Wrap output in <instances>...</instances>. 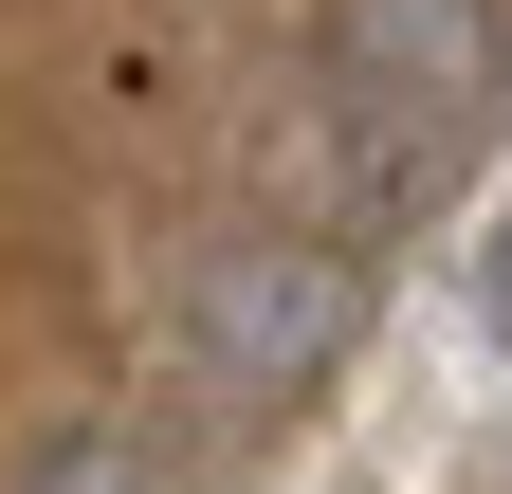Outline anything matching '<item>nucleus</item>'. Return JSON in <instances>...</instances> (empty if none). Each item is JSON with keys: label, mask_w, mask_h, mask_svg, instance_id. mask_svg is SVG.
<instances>
[{"label": "nucleus", "mask_w": 512, "mask_h": 494, "mask_svg": "<svg viewBox=\"0 0 512 494\" xmlns=\"http://www.w3.org/2000/svg\"><path fill=\"white\" fill-rule=\"evenodd\" d=\"M311 92H330L348 183H439L494 129V92H512V19H494V0H330Z\"/></svg>", "instance_id": "obj_1"}, {"label": "nucleus", "mask_w": 512, "mask_h": 494, "mask_svg": "<svg viewBox=\"0 0 512 494\" xmlns=\"http://www.w3.org/2000/svg\"><path fill=\"white\" fill-rule=\"evenodd\" d=\"M348 312H366V275L330 257V238H220L165 330H183V366H202L220 403H293L311 366L348 348Z\"/></svg>", "instance_id": "obj_2"}, {"label": "nucleus", "mask_w": 512, "mask_h": 494, "mask_svg": "<svg viewBox=\"0 0 512 494\" xmlns=\"http://www.w3.org/2000/svg\"><path fill=\"white\" fill-rule=\"evenodd\" d=\"M0 494H202V476H183V440H165V421H55V440L19 458V476H0Z\"/></svg>", "instance_id": "obj_3"}, {"label": "nucleus", "mask_w": 512, "mask_h": 494, "mask_svg": "<svg viewBox=\"0 0 512 494\" xmlns=\"http://www.w3.org/2000/svg\"><path fill=\"white\" fill-rule=\"evenodd\" d=\"M458 330H476V348L512 366V202L476 220V257H458Z\"/></svg>", "instance_id": "obj_4"}]
</instances>
